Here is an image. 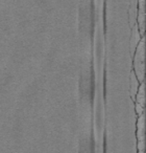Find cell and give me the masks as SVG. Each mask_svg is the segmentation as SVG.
I'll return each instance as SVG.
<instances>
[{
    "instance_id": "obj_1",
    "label": "cell",
    "mask_w": 146,
    "mask_h": 153,
    "mask_svg": "<svg viewBox=\"0 0 146 153\" xmlns=\"http://www.w3.org/2000/svg\"><path fill=\"white\" fill-rule=\"evenodd\" d=\"M134 72L139 82L144 81L145 76V39L141 38L134 51Z\"/></svg>"
},
{
    "instance_id": "obj_2",
    "label": "cell",
    "mask_w": 146,
    "mask_h": 153,
    "mask_svg": "<svg viewBox=\"0 0 146 153\" xmlns=\"http://www.w3.org/2000/svg\"><path fill=\"white\" fill-rule=\"evenodd\" d=\"M138 153H144L145 150V117L142 113L137 121Z\"/></svg>"
},
{
    "instance_id": "obj_3",
    "label": "cell",
    "mask_w": 146,
    "mask_h": 153,
    "mask_svg": "<svg viewBox=\"0 0 146 153\" xmlns=\"http://www.w3.org/2000/svg\"><path fill=\"white\" fill-rule=\"evenodd\" d=\"M138 27H139L141 36H143L144 33H145V0H139Z\"/></svg>"
},
{
    "instance_id": "obj_4",
    "label": "cell",
    "mask_w": 146,
    "mask_h": 153,
    "mask_svg": "<svg viewBox=\"0 0 146 153\" xmlns=\"http://www.w3.org/2000/svg\"><path fill=\"white\" fill-rule=\"evenodd\" d=\"M142 36L140 34L139 27H138V24L135 23L133 25V32H131V51H135L137 45L139 44L140 40H141Z\"/></svg>"
},
{
    "instance_id": "obj_5",
    "label": "cell",
    "mask_w": 146,
    "mask_h": 153,
    "mask_svg": "<svg viewBox=\"0 0 146 153\" xmlns=\"http://www.w3.org/2000/svg\"><path fill=\"white\" fill-rule=\"evenodd\" d=\"M136 96H137V98H135L136 102L144 106V104H145V84L143 82H141V84H140Z\"/></svg>"
},
{
    "instance_id": "obj_6",
    "label": "cell",
    "mask_w": 146,
    "mask_h": 153,
    "mask_svg": "<svg viewBox=\"0 0 146 153\" xmlns=\"http://www.w3.org/2000/svg\"><path fill=\"white\" fill-rule=\"evenodd\" d=\"M131 99L135 101V98H136V94L138 91V88L140 86V82L138 81L137 76H136L135 72H131Z\"/></svg>"
},
{
    "instance_id": "obj_7",
    "label": "cell",
    "mask_w": 146,
    "mask_h": 153,
    "mask_svg": "<svg viewBox=\"0 0 146 153\" xmlns=\"http://www.w3.org/2000/svg\"><path fill=\"white\" fill-rule=\"evenodd\" d=\"M135 109H136V112H137L138 115H141L143 113V110H144V106H142L141 104L136 102V105H135Z\"/></svg>"
},
{
    "instance_id": "obj_8",
    "label": "cell",
    "mask_w": 146,
    "mask_h": 153,
    "mask_svg": "<svg viewBox=\"0 0 146 153\" xmlns=\"http://www.w3.org/2000/svg\"><path fill=\"white\" fill-rule=\"evenodd\" d=\"M94 2H95L96 9L98 10L99 14H101V9H102V5H103V0H94Z\"/></svg>"
}]
</instances>
